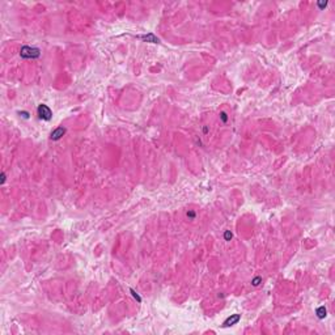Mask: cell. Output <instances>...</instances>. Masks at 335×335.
Wrapping results in <instances>:
<instances>
[{"instance_id": "cell-5", "label": "cell", "mask_w": 335, "mask_h": 335, "mask_svg": "<svg viewBox=\"0 0 335 335\" xmlns=\"http://www.w3.org/2000/svg\"><path fill=\"white\" fill-rule=\"evenodd\" d=\"M139 38H142L143 41H145V42H152V43H159L160 42V39L156 37V35H153L151 33V34H148V35H140Z\"/></svg>"}, {"instance_id": "cell-3", "label": "cell", "mask_w": 335, "mask_h": 335, "mask_svg": "<svg viewBox=\"0 0 335 335\" xmlns=\"http://www.w3.org/2000/svg\"><path fill=\"white\" fill-rule=\"evenodd\" d=\"M241 319V316L240 314H232L230 317H228L227 319H225V322H224V327H229V326H233V325H236V323H238V321Z\"/></svg>"}, {"instance_id": "cell-9", "label": "cell", "mask_w": 335, "mask_h": 335, "mask_svg": "<svg viewBox=\"0 0 335 335\" xmlns=\"http://www.w3.org/2000/svg\"><path fill=\"white\" fill-rule=\"evenodd\" d=\"M194 216H195V213H194V212H187V217L194 219Z\"/></svg>"}, {"instance_id": "cell-4", "label": "cell", "mask_w": 335, "mask_h": 335, "mask_svg": "<svg viewBox=\"0 0 335 335\" xmlns=\"http://www.w3.org/2000/svg\"><path fill=\"white\" fill-rule=\"evenodd\" d=\"M64 134H66V128H64V127H58L56 130H54L51 132V139L52 140H59Z\"/></svg>"}, {"instance_id": "cell-7", "label": "cell", "mask_w": 335, "mask_h": 335, "mask_svg": "<svg viewBox=\"0 0 335 335\" xmlns=\"http://www.w3.org/2000/svg\"><path fill=\"white\" fill-rule=\"evenodd\" d=\"M261 281H262V279H261V278H255V279L253 280L251 283H253V285H254V287H257V285H259V283H261Z\"/></svg>"}, {"instance_id": "cell-11", "label": "cell", "mask_w": 335, "mask_h": 335, "mask_svg": "<svg viewBox=\"0 0 335 335\" xmlns=\"http://www.w3.org/2000/svg\"><path fill=\"white\" fill-rule=\"evenodd\" d=\"M4 181H5V174L3 173L1 174V183H4Z\"/></svg>"}, {"instance_id": "cell-2", "label": "cell", "mask_w": 335, "mask_h": 335, "mask_svg": "<svg viewBox=\"0 0 335 335\" xmlns=\"http://www.w3.org/2000/svg\"><path fill=\"white\" fill-rule=\"evenodd\" d=\"M37 111H38V117L43 120H50L52 117V113L50 110V108L47 105H43V103H41V105L38 106Z\"/></svg>"}, {"instance_id": "cell-1", "label": "cell", "mask_w": 335, "mask_h": 335, "mask_svg": "<svg viewBox=\"0 0 335 335\" xmlns=\"http://www.w3.org/2000/svg\"><path fill=\"white\" fill-rule=\"evenodd\" d=\"M20 55L24 59H35L41 55V51H39V49H37V47L24 46L20 50Z\"/></svg>"}, {"instance_id": "cell-10", "label": "cell", "mask_w": 335, "mask_h": 335, "mask_svg": "<svg viewBox=\"0 0 335 335\" xmlns=\"http://www.w3.org/2000/svg\"><path fill=\"white\" fill-rule=\"evenodd\" d=\"M221 118H223L224 122H227V114H225V113H221Z\"/></svg>"}, {"instance_id": "cell-6", "label": "cell", "mask_w": 335, "mask_h": 335, "mask_svg": "<svg viewBox=\"0 0 335 335\" xmlns=\"http://www.w3.org/2000/svg\"><path fill=\"white\" fill-rule=\"evenodd\" d=\"M326 314H327V310H326L325 306H319V308L317 309V317L319 318V319H323V318L326 317Z\"/></svg>"}, {"instance_id": "cell-8", "label": "cell", "mask_w": 335, "mask_h": 335, "mask_svg": "<svg viewBox=\"0 0 335 335\" xmlns=\"http://www.w3.org/2000/svg\"><path fill=\"white\" fill-rule=\"evenodd\" d=\"M229 238H232V233H230V232H225V240H229Z\"/></svg>"}]
</instances>
